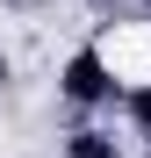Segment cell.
Masks as SVG:
<instances>
[{
  "label": "cell",
  "instance_id": "6da1fadb",
  "mask_svg": "<svg viewBox=\"0 0 151 158\" xmlns=\"http://www.w3.org/2000/svg\"><path fill=\"white\" fill-rule=\"evenodd\" d=\"M101 65L115 72V86L130 94V86H151V22H101Z\"/></svg>",
  "mask_w": 151,
  "mask_h": 158
},
{
  "label": "cell",
  "instance_id": "7a4b0ae2",
  "mask_svg": "<svg viewBox=\"0 0 151 158\" xmlns=\"http://www.w3.org/2000/svg\"><path fill=\"white\" fill-rule=\"evenodd\" d=\"M58 94L72 101V108H108V101H122V86H115V72L101 65V50H94V43L65 58V72H58Z\"/></svg>",
  "mask_w": 151,
  "mask_h": 158
},
{
  "label": "cell",
  "instance_id": "3957f363",
  "mask_svg": "<svg viewBox=\"0 0 151 158\" xmlns=\"http://www.w3.org/2000/svg\"><path fill=\"white\" fill-rule=\"evenodd\" d=\"M65 158H122V144L108 137V129H72V144H65Z\"/></svg>",
  "mask_w": 151,
  "mask_h": 158
},
{
  "label": "cell",
  "instance_id": "277c9868",
  "mask_svg": "<svg viewBox=\"0 0 151 158\" xmlns=\"http://www.w3.org/2000/svg\"><path fill=\"white\" fill-rule=\"evenodd\" d=\"M122 108H130V122H137V137L151 144V86H130V94H122Z\"/></svg>",
  "mask_w": 151,
  "mask_h": 158
},
{
  "label": "cell",
  "instance_id": "5b68a950",
  "mask_svg": "<svg viewBox=\"0 0 151 158\" xmlns=\"http://www.w3.org/2000/svg\"><path fill=\"white\" fill-rule=\"evenodd\" d=\"M7 79H15V65H7V50H0V86H7Z\"/></svg>",
  "mask_w": 151,
  "mask_h": 158
},
{
  "label": "cell",
  "instance_id": "8992f818",
  "mask_svg": "<svg viewBox=\"0 0 151 158\" xmlns=\"http://www.w3.org/2000/svg\"><path fill=\"white\" fill-rule=\"evenodd\" d=\"M101 7H122V0H101Z\"/></svg>",
  "mask_w": 151,
  "mask_h": 158
},
{
  "label": "cell",
  "instance_id": "52a82bcc",
  "mask_svg": "<svg viewBox=\"0 0 151 158\" xmlns=\"http://www.w3.org/2000/svg\"><path fill=\"white\" fill-rule=\"evenodd\" d=\"M144 15H151V0H144Z\"/></svg>",
  "mask_w": 151,
  "mask_h": 158
}]
</instances>
